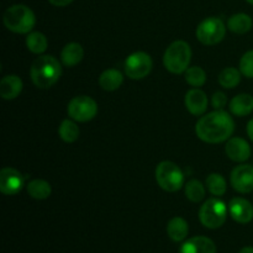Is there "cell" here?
Masks as SVG:
<instances>
[{"label":"cell","instance_id":"cell-1","mask_svg":"<svg viewBox=\"0 0 253 253\" xmlns=\"http://www.w3.org/2000/svg\"><path fill=\"white\" fill-rule=\"evenodd\" d=\"M235 131V121L225 110H214L204 114L195 124V133L207 143H221L231 138Z\"/></svg>","mask_w":253,"mask_h":253},{"label":"cell","instance_id":"cell-2","mask_svg":"<svg viewBox=\"0 0 253 253\" xmlns=\"http://www.w3.org/2000/svg\"><path fill=\"white\" fill-rule=\"evenodd\" d=\"M62 76V66L58 59L49 54L40 56L32 62L30 77L35 86L48 89L59 81Z\"/></svg>","mask_w":253,"mask_h":253},{"label":"cell","instance_id":"cell-3","mask_svg":"<svg viewBox=\"0 0 253 253\" xmlns=\"http://www.w3.org/2000/svg\"><path fill=\"white\" fill-rule=\"evenodd\" d=\"M5 27L14 34H30L36 25V16L29 6L15 4L7 7L2 16Z\"/></svg>","mask_w":253,"mask_h":253},{"label":"cell","instance_id":"cell-4","mask_svg":"<svg viewBox=\"0 0 253 253\" xmlns=\"http://www.w3.org/2000/svg\"><path fill=\"white\" fill-rule=\"evenodd\" d=\"M192 61V48L183 40L172 42L163 54V66L173 74L185 73Z\"/></svg>","mask_w":253,"mask_h":253},{"label":"cell","instance_id":"cell-5","mask_svg":"<svg viewBox=\"0 0 253 253\" xmlns=\"http://www.w3.org/2000/svg\"><path fill=\"white\" fill-rule=\"evenodd\" d=\"M229 207L219 198H210L200 207L199 220L207 229L216 230L226 222Z\"/></svg>","mask_w":253,"mask_h":253},{"label":"cell","instance_id":"cell-6","mask_svg":"<svg viewBox=\"0 0 253 253\" xmlns=\"http://www.w3.org/2000/svg\"><path fill=\"white\" fill-rule=\"evenodd\" d=\"M156 182L168 193H175L184 185V173L175 163L162 161L156 167Z\"/></svg>","mask_w":253,"mask_h":253},{"label":"cell","instance_id":"cell-7","mask_svg":"<svg viewBox=\"0 0 253 253\" xmlns=\"http://www.w3.org/2000/svg\"><path fill=\"white\" fill-rule=\"evenodd\" d=\"M195 35L200 43L205 46H215L224 40L226 35V25L220 17H207L198 25Z\"/></svg>","mask_w":253,"mask_h":253},{"label":"cell","instance_id":"cell-8","mask_svg":"<svg viewBox=\"0 0 253 253\" xmlns=\"http://www.w3.org/2000/svg\"><path fill=\"white\" fill-rule=\"evenodd\" d=\"M67 113L77 123H88L98 114V104L88 95L74 96L67 106Z\"/></svg>","mask_w":253,"mask_h":253},{"label":"cell","instance_id":"cell-9","mask_svg":"<svg viewBox=\"0 0 253 253\" xmlns=\"http://www.w3.org/2000/svg\"><path fill=\"white\" fill-rule=\"evenodd\" d=\"M124 68H125V74L128 78L133 79V81H140V79L146 78L151 73L153 68V61L148 53L143 51H137L127 56Z\"/></svg>","mask_w":253,"mask_h":253},{"label":"cell","instance_id":"cell-10","mask_svg":"<svg viewBox=\"0 0 253 253\" xmlns=\"http://www.w3.org/2000/svg\"><path fill=\"white\" fill-rule=\"evenodd\" d=\"M230 183L237 193H251L253 190V166L245 163L236 166L230 174Z\"/></svg>","mask_w":253,"mask_h":253},{"label":"cell","instance_id":"cell-11","mask_svg":"<svg viewBox=\"0 0 253 253\" xmlns=\"http://www.w3.org/2000/svg\"><path fill=\"white\" fill-rule=\"evenodd\" d=\"M25 179L21 173L11 167L0 170V192L4 195H16L22 190Z\"/></svg>","mask_w":253,"mask_h":253},{"label":"cell","instance_id":"cell-12","mask_svg":"<svg viewBox=\"0 0 253 253\" xmlns=\"http://www.w3.org/2000/svg\"><path fill=\"white\" fill-rule=\"evenodd\" d=\"M225 152L227 157L231 161L237 163H244L251 157V146L245 138L242 137H231L227 140L225 146Z\"/></svg>","mask_w":253,"mask_h":253},{"label":"cell","instance_id":"cell-13","mask_svg":"<svg viewBox=\"0 0 253 253\" xmlns=\"http://www.w3.org/2000/svg\"><path fill=\"white\" fill-rule=\"evenodd\" d=\"M208 96L200 88H193L187 91L184 98V105L187 110L194 116H203L208 110Z\"/></svg>","mask_w":253,"mask_h":253},{"label":"cell","instance_id":"cell-14","mask_svg":"<svg viewBox=\"0 0 253 253\" xmlns=\"http://www.w3.org/2000/svg\"><path fill=\"white\" fill-rule=\"evenodd\" d=\"M229 214L239 224H249L253 219V205L245 198H234L229 203Z\"/></svg>","mask_w":253,"mask_h":253},{"label":"cell","instance_id":"cell-15","mask_svg":"<svg viewBox=\"0 0 253 253\" xmlns=\"http://www.w3.org/2000/svg\"><path fill=\"white\" fill-rule=\"evenodd\" d=\"M179 253H216V246L209 237L195 236L180 246Z\"/></svg>","mask_w":253,"mask_h":253},{"label":"cell","instance_id":"cell-16","mask_svg":"<svg viewBox=\"0 0 253 253\" xmlns=\"http://www.w3.org/2000/svg\"><path fill=\"white\" fill-rule=\"evenodd\" d=\"M24 83L16 74H9L2 77L0 81V96L5 100H14L21 94Z\"/></svg>","mask_w":253,"mask_h":253},{"label":"cell","instance_id":"cell-17","mask_svg":"<svg viewBox=\"0 0 253 253\" xmlns=\"http://www.w3.org/2000/svg\"><path fill=\"white\" fill-rule=\"evenodd\" d=\"M230 113L237 118H244L253 111V96L251 94H239L229 104Z\"/></svg>","mask_w":253,"mask_h":253},{"label":"cell","instance_id":"cell-18","mask_svg":"<svg viewBox=\"0 0 253 253\" xmlns=\"http://www.w3.org/2000/svg\"><path fill=\"white\" fill-rule=\"evenodd\" d=\"M84 58V49L81 43L69 42L63 47L61 52V62L66 67H76Z\"/></svg>","mask_w":253,"mask_h":253},{"label":"cell","instance_id":"cell-19","mask_svg":"<svg viewBox=\"0 0 253 253\" xmlns=\"http://www.w3.org/2000/svg\"><path fill=\"white\" fill-rule=\"evenodd\" d=\"M188 232H189V225H188V222L183 217L175 216L168 221L167 234L172 241H184L188 236Z\"/></svg>","mask_w":253,"mask_h":253},{"label":"cell","instance_id":"cell-20","mask_svg":"<svg viewBox=\"0 0 253 253\" xmlns=\"http://www.w3.org/2000/svg\"><path fill=\"white\" fill-rule=\"evenodd\" d=\"M124 83V74L119 69H106L99 77V85L106 91L118 90Z\"/></svg>","mask_w":253,"mask_h":253},{"label":"cell","instance_id":"cell-21","mask_svg":"<svg viewBox=\"0 0 253 253\" xmlns=\"http://www.w3.org/2000/svg\"><path fill=\"white\" fill-rule=\"evenodd\" d=\"M253 26V20L250 15L239 12L234 14L227 20V29L237 35H245L251 31Z\"/></svg>","mask_w":253,"mask_h":253},{"label":"cell","instance_id":"cell-22","mask_svg":"<svg viewBox=\"0 0 253 253\" xmlns=\"http://www.w3.org/2000/svg\"><path fill=\"white\" fill-rule=\"evenodd\" d=\"M26 190L31 198L36 200H44L52 193L51 184L44 179H32L26 184Z\"/></svg>","mask_w":253,"mask_h":253},{"label":"cell","instance_id":"cell-23","mask_svg":"<svg viewBox=\"0 0 253 253\" xmlns=\"http://www.w3.org/2000/svg\"><path fill=\"white\" fill-rule=\"evenodd\" d=\"M58 135L64 142H76L81 135V130H79V126L77 125V121H74L73 119H66L62 121L58 127Z\"/></svg>","mask_w":253,"mask_h":253},{"label":"cell","instance_id":"cell-24","mask_svg":"<svg viewBox=\"0 0 253 253\" xmlns=\"http://www.w3.org/2000/svg\"><path fill=\"white\" fill-rule=\"evenodd\" d=\"M26 47L32 53L42 54L48 47V41H47V37L42 32H30V34H27L26 37Z\"/></svg>","mask_w":253,"mask_h":253},{"label":"cell","instance_id":"cell-25","mask_svg":"<svg viewBox=\"0 0 253 253\" xmlns=\"http://www.w3.org/2000/svg\"><path fill=\"white\" fill-rule=\"evenodd\" d=\"M241 72L235 67H227L219 74V84L225 89H234L241 82Z\"/></svg>","mask_w":253,"mask_h":253},{"label":"cell","instance_id":"cell-26","mask_svg":"<svg viewBox=\"0 0 253 253\" xmlns=\"http://www.w3.org/2000/svg\"><path fill=\"white\" fill-rule=\"evenodd\" d=\"M205 184H207L208 190H209L214 197L217 198L225 195V193H226L227 190L226 179H225L220 173H211V174L208 175Z\"/></svg>","mask_w":253,"mask_h":253},{"label":"cell","instance_id":"cell-27","mask_svg":"<svg viewBox=\"0 0 253 253\" xmlns=\"http://www.w3.org/2000/svg\"><path fill=\"white\" fill-rule=\"evenodd\" d=\"M185 197L192 203H200L205 198V185L198 179H190L184 184Z\"/></svg>","mask_w":253,"mask_h":253},{"label":"cell","instance_id":"cell-28","mask_svg":"<svg viewBox=\"0 0 253 253\" xmlns=\"http://www.w3.org/2000/svg\"><path fill=\"white\" fill-rule=\"evenodd\" d=\"M207 72L199 66H193L185 71V82L193 88H200L207 83Z\"/></svg>","mask_w":253,"mask_h":253},{"label":"cell","instance_id":"cell-29","mask_svg":"<svg viewBox=\"0 0 253 253\" xmlns=\"http://www.w3.org/2000/svg\"><path fill=\"white\" fill-rule=\"evenodd\" d=\"M240 72L246 78L253 79V49L247 51L240 59Z\"/></svg>","mask_w":253,"mask_h":253},{"label":"cell","instance_id":"cell-30","mask_svg":"<svg viewBox=\"0 0 253 253\" xmlns=\"http://www.w3.org/2000/svg\"><path fill=\"white\" fill-rule=\"evenodd\" d=\"M227 104V96L224 91H216L211 98V105L215 110H224Z\"/></svg>","mask_w":253,"mask_h":253},{"label":"cell","instance_id":"cell-31","mask_svg":"<svg viewBox=\"0 0 253 253\" xmlns=\"http://www.w3.org/2000/svg\"><path fill=\"white\" fill-rule=\"evenodd\" d=\"M49 4H52L53 6H57V7H64L67 6V5L72 4L73 2V0H48Z\"/></svg>","mask_w":253,"mask_h":253},{"label":"cell","instance_id":"cell-32","mask_svg":"<svg viewBox=\"0 0 253 253\" xmlns=\"http://www.w3.org/2000/svg\"><path fill=\"white\" fill-rule=\"evenodd\" d=\"M246 130H247V135H249L250 140H251L253 142V119H251V120L249 121Z\"/></svg>","mask_w":253,"mask_h":253},{"label":"cell","instance_id":"cell-33","mask_svg":"<svg viewBox=\"0 0 253 253\" xmlns=\"http://www.w3.org/2000/svg\"><path fill=\"white\" fill-rule=\"evenodd\" d=\"M239 253H253V247L252 246H246L241 250Z\"/></svg>","mask_w":253,"mask_h":253},{"label":"cell","instance_id":"cell-34","mask_svg":"<svg viewBox=\"0 0 253 253\" xmlns=\"http://www.w3.org/2000/svg\"><path fill=\"white\" fill-rule=\"evenodd\" d=\"M246 1L250 2V4H251V5H253V0H246Z\"/></svg>","mask_w":253,"mask_h":253}]
</instances>
